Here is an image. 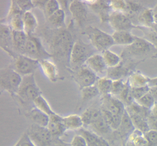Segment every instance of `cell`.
Here are the masks:
<instances>
[{
  "mask_svg": "<svg viewBox=\"0 0 157 146\" xmlns=\"http://www.w3.org/2000/svg\"><path fill=\"white\" fill-rule=\"evenodd\" d=\"M93 47L91 44L89 45L78 40L73 44L70 51V62L71 65L80 67L85 64L90 56L95 54L93 52Z\"/></svg>",
  "mask_w": 157,
  "mask_h": 146,
  "instance_id": "cell-1",
  "label": "cell"
},
{
  "mask_svg": "<svg viewBox=\"0 0 157 146\" xmlns=\"http://www.w3.org/2000/svg\"><path fill=\"white\" fill-rule=\"evenodd\" d=\"M16 94L25 101L32 102L42 94L36 81L34 74L22 77L21 83Z\"/></svg>",
  "mask_w": 157,
  "mask_h": 146,
  "instance_id": "cell-2",
  "label": "cell"
},
{
  "mask_svg": "<svg viewBox=\"0 0 157 146\" xmlns=\"http://www.w3.org/2000/svg\"><path fill=\"white\" fill-rule=\"evenodd\" d=\"M22 80V76L13 68H6L0 72V85L2 89L11 94H16Z\"/></svg>",
  "mask_w": 157,
  "mask_h": 146,
  "instance_id": "cell-3",
  "label": "cell"
},
{
  "mask_svg": "<svg viewBox=\"0 0 157 146\" xmlns=\"http://www.w3.org/2000/svg\"><path fill=\"white\" fill-rule=\"evenodd\" d=\"M89 38L91 44L95 50L102 52L109 49L114 45L112 35L98 28H93L90 32Z\"/></svg>",
  "mask_w": 157,
  "mask_h": 146,
  "instance_id": "cell-4",
  "label": "cell"
},
{
  "mask_svg": "<svg viewBox=\"0 0 157 146\" xmlns=\"http://www.w3.org/2000/svg\"><path fill=\"white\" fill-rule=\"evenodd\" d=\"M38 68H39V60L21 54L15 59L12 68L23 77L34 74Z\"/></svg>",
  "mask_w": 157,
  "mask_h": 146,
  "instance_id": "cell-5",
  "label": "cell"
},
{
  "mask_svg": "<svg viewBox=\"0 0 157 146\" xmlns=\"http://www.w3.org/2000/svg\"><path fill=\"white\" fill-rule=\"evenodd\" d=\"M23 55L39 61L48 58L51 56L45 49L41 40L33 36H28Z\"/></svg>",
  "mask_w": 157,
  "mask_h": 146,
  "instance_id": "cell-6",
  "label": "cell"
},
{
  "mask_svg": "<svg viewBox=\"0 0 157 146\" xmlns=\"http://www.w3.org/2000/svg\"><path fill=\"white\" fill-rule=\"evenodd\" d=\"M27 135L36 146H51L52 145L53 137L46 127L33 124L29 129Z\"/></svg>",
  "mask_w": 157,
  "mask_h": 146,
  "instance_id": "cell-7",
  "label": "cell"
},
{
  "mask_svg": "<svg viewBox=\"0 0 157 146\" xmlns=\"http://www.w3.org/2000/svg\"><path fill=\"white\" fill-rule=\"evenodd\" d=\"M101 109L117 115H123L126 107L120 99L111 94L101 95Z\"/></svg>",
  "mask_w": 157,
  "mask_h": 146,
  "instance_id": "cell-8",
  "label": "cell"
},
{
  "mask_svg": "<svg viewBox=\"0 0 157 146\" xmlns=\"http://www.w3.org/2000/svg\"><path fill=\"white\" fill-rule=\"evenodd\" d=\"M108 22L115 31H129L134 27L130 18L122 12L112 11Z\"/></svg>",
  "mask_w": 157,
  "mask_h": 146,
  "instance_id": "cell-9",
  "label": "cell"
},
{
  "mask_svg": "<svg viewBox=\"0 0 157 146\" xmlns=\"http://www.w3.org/2000/svg\"><path fill=\"white\" fill-rule=\"evenodd\" d=\"M99 77L85 64L79 68L76 80L81 89L95 85Z\"/></svg>",
  "mask_w": 157,
  "mask_h": 146,
  "instance_id": "cell-10",
  "label": "cell"
},
{
  "mask_svg": "<svg viewBox=\"0 0 157 146\" xmlns=\"http://www.w3.org/2000/svg\"><path fill=\"white\" fill-rule=\"evenodd\" d=\"M84 64L99 78L106 77L108 68L101 54H93L87 60Z\"/></svg>",
  "mask_w": 157,
  "mask_h": 146,
  "instance_id": "cell-11",
  "label": "cell"
},
{
  "mask_svg": "<svg viewBox=\"0 0 157 146\" xmlns=\"http://www.w3.org/2000/svg\"><path fill=\"white\" fill-rule=\"evenodd\" d=\"M12 31L8 24L1 23L0 26V46L10 55L13 56V49L12 39Z\"/></svg>",
  "mask_w": 157,
  "mask_h": 146,
  "instance_id": "cell-12",
  "label": "cell"
},
{
  "mask_svg": "<svg viewBox=\"0 0 157 146\" xmlns=\"http://www.w3.org/2000/svg\"><path fill=\"white\" fill-rule=\"evenodd\" d=\"M69 9L72 17L78 24H82L87 19V8L82 1H72L70 4Z\"/></svg>",
  "mask_w": 157,
  "mask_h": 146,
  "instance_id": "cell-13",
  "label": "cell"
},
{
  "mask_svg": "<svg viewBox=\"0 0 157 146\" xmlns=\"http://www.w3.org/2000/svg\"><path fill=\"white\" fill-rule=\"evenodd\" d=\"M46 128L53 137H60L67 131L62 122V116L57 114L49 116Z\"/></svg>",
  "mask_w": 157,
  "mask_h": 146,
  "instance_id": "cell-14",
  "label": "cell"
},
{
  "mask_svg": "<svg viewBox=\"0 0 157 146\" xmlns=\"http://www.w3.org/2000/svg\"><path fill=\"white\" fill-rule=\"evenodd\" d=\"M79 130V134L86 140L88 146H110L107 140L90 129L81 128Z\"/></svg>",
  "mask_w": 157,
  "mask_h": 146,
  "instance_id": "cell-15",
  "label": "cell"
},
{
  "mask_svg": "<svg viewBox=\"0 0 157 146\" xmlns=\"http://www.w3.org/2000/svg\"><path fill=\"white\" fill-rule=\"evenodd\" d=\"M150 78L139 71H134L129 74L127 79L130 88H139L149 86Z\"/></svg>",
  "mask_w": 157,
  "mask_h": 146,
  "instance_id": "cell-16",
  "label": "cell"
},
{
  "mask_svg": "<svg viewBox=\"0 0 157 146\" xmlns=\"http://www.w3.org/2000/svg\"><path fill=\"white\" fill-rule=\"evenodd\" d=\"M39 68L43 74L51 82H56L57 79V68L55 63L49 59L39 61Z\"/></svg>",
  "mask_w": 157,
  "mask_h": 146,
  "instance_id": "cell-17",
  "label": "cell"
},
{
  "mask_svg": "<svg viewBox=\"0 0 157 146\" xmlns=\"http://www.w3.org/2000/svg\"><path fill=\"white\" fill-rule=\"evenodd\" d=\"M126 51L132 55H139L146 53L151 48V44L147 40L136 37L134 42L127 46Z\"/></svg>",
  "mask_w": 157,
  "mask_h": 146,
  "instance_id": "cell-18",
  "label": "cell"
},
{
  "mask_svg": "<svg viewBox=\"0 0 157 146\" xmlns=\"http://www.w3.org/2000/svg\"><path fill=\"white\" fill-rule=\"evenodd\" d=\"M28 36L24 31H12V39L13 49L23 55Z\"/></svg>",
  "mask_w": 157,
  "mask_h": 146,
  "instance_id": "cell-19",
  "label": "cell"
},
{
  "mask_svg": "<svg viewBox=\"0 0 157 146\" xmlns=\"http://www.w3.org/2000/svg\"><path fill=\"white\" fill-rule=\"evenodd\" d=\"M124 146H147V140L145 133L137 129H134L125 140Z\"/></svg>",
  "mask_w": 157,
  "mask_h": 146,
  "instance_id": "cell-20",
  "label": "cell"
},
{
  "mask_svg": "<svg viewBox=\"0 0 157 146\" xmlns=\"http://www.w3.org/2000/svg\"><path fill=\"white\" fill-rule=\"evenodd\" d=\"M89 127L90 130L103 137L113 132L104 117L103 114L101 116L94 121Z\"/></svg>",
  "mask_w": 157,
  "mask_h": 146,
  "instance_id": "cell-21",
  "label": "cell"
},
{
  "mask_svg": "<svg viewBox=\"0 0 157 146\" xmlns=\"http://www.w3.org/2000/svg\"><path fill=\"white\" fill-rule=\"evenodd\" d=\"M23 31L28 36H33L37 28V20L31 11L25 12L22 16Z\"/></svg>",
  "mask_w": 157,
  "mask_h": 146,
  "instance_id": "cell-22",
  "label": "cell"
},
{
  "mask_svg": "<svg viewBox=\"0 0 157 146\" xmlns=\"http://www.w3.org/2000/svg\"><path fill=\"white\" fill-rule=\"evenodd\" d=\"M135 129L131 119L126 111H125L122 116L121 124L119 128L116 131L117 135L124 141L127 136Z\"/></svg>",
  "mask_w": 157,
  "mask_h": 146,
  "instance_id": "cell-23",
  "label": "cell"
},
{
  "mask_svg": "<svg viewBox=\"0 0 157 146\" xmlns=\"http://www.w3.org/2000/svg\"><path fill=\"white\" fill-rule=\"evenodd\" d=\"M62 122L66 130H79L83 126L81 115L70 114L62 117Z\"/></svg>",
  "mask_w": 157,
  "mask_h": 146,
  "instance_id": "cell-24",
  "label": "cell"
},
{
  "mask_svg": "<svg viewBox=\"0 0 157 146\" xmlns=\"http://www.w3.org/2000/svg\"><path fill=\"white\" fill-rule=\"evenodd\" d=\"M112 36L114 44L127 46L131 45L136 37L129 31H115Z\"/></svg>",
  "mask_w": 157,
  "mask_h": 146,
  "instance_id": "cell-25",
  "label": "cell"
},
{
  "mask_svg": "<svg viewBox=\"0 0 157 146\" xmlns=\"http://www.w3.org/2000/svg\"><path fill=\"white\" fill-rule=\"evenodd\" d=\"M105 1H94L92 3L90 6L92 9L98 14L103 21H108L109 16L111 12L109 3H106Z\"/></svg>",
  "mask_w": 157,
  "mask_h": 146,
  "instance_id": "cell-26",
  "label": "cell"
},
{
  "mask_svg": "<svg viewBox=\"0 0 157 146\" xmlns=\"http://www.w3.org/2000/svg\"><path fill=\"white\" fill-rule=\"evenodd\" d=\"M127 113L135 129H137L144 133L149 130L147 117L135 113L130 112H127Z\"/></svg>",
  "mask_w": 157,
  "mask_h": 146,
  "instance_id": "cell-27",
  "label": "cell"
},
{
  "mask_svg": "<svg viewBox=\"0 0 157 146\" xmlns=\"http://www.w3.org/2000/svg\"><path fill=\"white\" fill-rule=\"evenodd\" d=\"M137 21L140 25L144 27H152L155 23L154 11L150 9L142 10L138 15Z\"/></svg>",
  "mask_w": 157,
  "mask_h": 146,
  "instance_id": "cell-28",
  "label": "cell"
},
{
  "mask_svg": "<svg viewBox=\"0 0 157 146\" xmlns=\"http://www.w3.org/2000/svg\"><path fill=\"white\" fill-rule=\"evenodd\" d=\"M29 117L34 125L44 127H46L49 119V116L36 107L31 110Z\"/></svg>",
  "mask_w": 157,
  "mask_h": 146,
  "instance_id": "cell-29",
  "label": "cell"
},
{
  "mask_svg": "<svg viewBox=\"0 0 157 146\" xmlns=\"http://www.w3.org/2000/svg\"><path fill=\"white\" fill-rule=\"evenodd\" d=\"M102 115L101 110L97 108H88L81 115L83 126H89L96 119Z\"/></svg>",
  "mask_w": 157,
  "mask_h": 146,
  "instance_id": "cell-30",
  "label": "cell"
},
{
  "mask_svg": "<svg viewBox=\"0 0 157 146\" xmlns=\"http://www.w3.org/2000/svg\"><path fill=\"white\" fill-rule=\"evenodd\" d=\"M101 55L108 68H115L121 64V57L110 49L103 51Z\"/></svg>",
  "mask_w": 157,
  "mask_h": 146,
  "instance_id": "cell-31",
  "label": "cell"
},
{
  "mask_svg": "<svg viewBox=\"0 0 157 146\" xmlns=\"http://www.w3.org/2000/svg\"><path fill=\"white\" fill-rule=\"evenodd\" d=\"M33 103L35 107L49 116L56 114L53 110L47 100L42 94L36 98Z\"/></svg>",
  "mask_w": 157,
  "mask_h": 146,
  "instance_id": "cell-32",
  "label": "cell"
},
{
  "mask_svg": "<svg viewBox=\"0 0 157 146\" xmlns=\"http://www.w3.org/2000/svg\"><path fill=\"white\" fill-rule=\"evenodd\" d=\"M104 117L113 131H116L119 128L122 120V116L117 115L108 111L101 109Z\"/></svg>",
  "mask_w": 157,
  "mask_h": 146,
  "instance_id": "cell-33",
  "label": "cell"
},
{
  "mask_svg": "<svg viewBox=\"0 0 157 146\" xmlns=\"http://www.w3.org/2000/svg\"><path fill=\"white\" fill-rule=\"evenodd\" d=\"M113 80L107 77L99 78L96 85L101 95L110 94Z\"/></svg>",
  "mask_w": 157,
  "mask_h": 146,
  "instance_id": "cell-34",
  "label": "cell"
},
{
  "mask_svg": "<svg viewBox=\"0 0 157 146\" xmlns=\"http://www.w3.org/2000/svg\"><path fill=\"white\" fill-rule=\"evenodd\" d=\"M81 90L82 99L83 102L90 101L100 95L95 84L82 88Z\"/></svg>",
  "mask_w": 157,
  "mask_h": 146,
  "instance_id": "cell-35",
  "label": "cell"
},
{
  "mask_svg": "<svg viewBox=\"0 0 157 146\" xmlns=\"http://www.w3.org/2000/svg\"><path fill=\"white\" fill-rule=\"evenodd\" d=\"M48 21L53 25L60 26L63 25L66 19V13L62 8L48 17Z\"/></svg>",
  "mask_w": 157,
  "mask_h": 146,
  "instance_id": "cell-36",
  "label": "cell"
},
{
  "mask_svg": "<svg viewBox=\"0 0 157 146\" xmlns=\"http://www.w3.org/2000/svg\"><path fill=\"white\" fill-rule=\"evenodd\" d=\"M23 14H18L9 17L10 18L9 26L12 30L14 31H23Z\"/></svg>",
  "mask_w": 157,
  "mask_h": 146,
  "instance_id": "cell-37",
  "label": "cell"
},
{
  "mask_svg": "<svg viewBox=\"0 0 157 146\" xmlns=\"http://www.w3.org/2000/svg\"><path fill=\"white\" fill-rule=\"evenodd\" d=\"M135 101L141 106L150 110L151 109L156 102L154 96L150 92V91L139 99Z\"/></svg>",
  "mask_w": 157,
  "mask_h": 146,
  "instance_id": "cell-38",
  "label": "cell"
},
{
  "mask_svg": "<svg viewBox=\"0 0 157 146\" xmlns=\"http://www.w3.org/2000/svg\"><path fill=\"white\" fill-rule=\"evenodd\" d=\"M126 84L127 80H124V79L113 80L110 94L116 97H118Z\"/></svg>",
  "mask_w": 157,
  "mask_h": 146,
  "instance_id": "cell-39",
  "label": "cell"
},
{
  "mask_svg": "<svg viewBox=\"0 0 157 146\" xmlns=\"http://www.w3.org/2000/svg\"><path fill=\"white\" fill-rule=\"evenodd\" d=\"M59 4L60 3L59 1L55 0H49L47 1L44 10L48 17L61 8Z\"/></svg>",
  "mask_w": 157,
  "mask_h": 146,
  "instance_id": "cell-40",
  "label": "cell"
},
{
  "mask_svg": "<svg viewBox=\"0 0 157 146\" xmlns=\"http://www.w3.org/2000/svg\"><path fill=\"white\" fill-rule=\"evenodd\" d=\"M109 5L112 11L125 13L126 9V1H113L109 2Z\"/></svg>",
  "mask_w": 157,
  "mask_h": 146,
  "instance_id": "cell-41",
  "label": "cell"
},
{
  "mask_svg": "<svg viewBox=\"0 0 157 146\" xmlns=\"http://www.w3.org/2000/svg\"><path fill=\"white\" fill-rule=\"evenodd\" d=\"M145 134L147 140V146H157V131L149 130Z\"/></svg>",
  "mask_w": 157,
  "mask_h": 146,
  "instance_id": "cell-42",
  "label": "cell"
},
{
  "mask_svg": "<svg viewBox=\"0 0 157 146\" xmlns=\"http://www.w3.org/2000/svg\"><path fill=\"white\" fill-rule=\"evenodd\" d=\"M17 5L24 13L31 11V9L34 7L32 1H15Z\"/></svg>",
  "mask_w": 157,
  "mask_h": 146,
  "instance_id": "cell-43",
  "label": "cell"
},
{
  "mask_svg": "<svg viewBox=\"0 0 157 146\" xmlns=\"http://www.w3.org/2000/svg\"><path fill=\"white\" fill-rule=\"evenodd\" d=\"M69 144L70 146H88L84 137L80 134L74 136Z\"/></svg>",
  "mask_w": 157,
  "mask_h": 146,
  "instance_id": "cell-44",
  "label": "cell"
},
{
  "mask_svg": "<svg viewBox=\"0 0 157 146\" xmlns=\"http://www.w3.org/2000/svg\"><path fill=\"white\" fill-rule=\"evenodd\" d=\"M147 122L149 130L157 131V117L150 114L147 118Z\"/></svg>",
  "mask_w": 157,
  "mask_h": 146,
  "instance_id": "cell-45",
  "label": "cell"
},
{
  "mask_svg": "<svg viewBox=\"0 0 157 146\" xmlns=\"http://www.w3.org/2000/svg\"><path fill=\"white\" fill-rule=\"evenodd\" d=\"M21 146H36L29 138L27 134L23 135L20 138Z\"/></svg>",
  "mask_w": 157,
  "mask_h": 146,
  "instance_id": "cell-46",
  "label": "cell"
},
{
  "mask_svg": "<svg viewBox=\"0 0 157 146\" xmlns=\"http://www.w3.org/2000/svg\"><path fill=\"white\" fill-rule=\"evenodd\" d=\"M34 6L45 8L48 1H32Z\"/></svg>",
  "mask_w": 157,
  "mask_h": 146,
  "instance_id": "cell-47",
  "label": "cell"
},
{
  "mask_svg": "<svg viewBox=\"0 0 157 146\" xmlns=\"http://www.w3.org/2000/svg\"><path fill=\"white\" fill-rule=\"evenodd\" d=\"M149 86L150 88L157 86V76L152 78H150L149 83Z\"/></svg>",
  "mask_w": 157,
  "mask_h": 146,
  "instance_id": "cell-48",
  "label": "cell"
},
{
  "mask_svg": "<svg viewBox=\"0 0 157 146\" xmlns=\"http://www.w3.org/2000/svg\"><path fill=\"white\" fill-rule=\"evenodd\" d=\"M150 114L157 117V101L150 110Z\"/></svg>",
  "mask_w": 157,
  "mask_h": 146,
  "instance_id": "cell-49",
  "label": "cell"
},
{
  "mask_svg": "<svg viewBox=\"0 0 157 146\" xmlns=\"http://www.w3.org/2000/svg\"><path fill=\"white\" fill-rule=\"evenodd\" d=\"M151 28H152V31L157 35V22L155 21V23H154Z\"/></svg>",
  "mask_w": 157,
  "mask_h": 146,
  "instance_id": "cell-50",
  "label": "cell"
},
{
  "mask_svg": "<svg viewBox=\"0 0 157 146\" xmlns=\"http://www.w3.org/2000/svg\"><path fill=\"white\" fill-rule=\"evenodd\" d=\"M54 146H70V144H67V143H64V142H60L57 143Z\"/></svg>",
  "mask_w": 157,
  "mask_h": 146,
  "instance_id": "cell-51",
  "label": "cell"
},
{
  "mask_svg": "<svg viewBox=\"0 0 157 146\" xmlns=\"http://www.w3.org/2000/svg\"><path fill=\"white\" fill-rule=\"evenodd\" d=\"M154 16L155 22H157V8L154 11Z\"/></svg>",
  "mask_w": 157,
  "mask_h": 146,
  "instance_id": "cell-52",
  "label": "cell"
},
{
  "mask_svg": "<svg viewBox=\"0 0 157 146\" xmlns=\"http://www.w3.org/2000/svg\"><path fill=\"white\" fill-rule=\"evenodd\" d=\"M20 144H21V140H20V139L18 140V141H17L16 143H15V145H14L13 146H21Z\"/></svg>",
  "mask_w": 157,
  "mask_h": 146,
  "instance_id": "cell-53",
  "label": "cell"
},
{
  "mask_svg": "<svg viewBox=\"0 0 157 146\" xmlns=\"http://www.w3.org/2000/svg\"><path fill=\"white\" fill-rule=\"evenodd\" d=\"M122 146H124V144H123V145H122Z\"/></svg>",
  "mask_w": 157,
  "mask_h": 146,
  "instance_id": "cell-54",
  "label": "cell"
}]
</instances>
